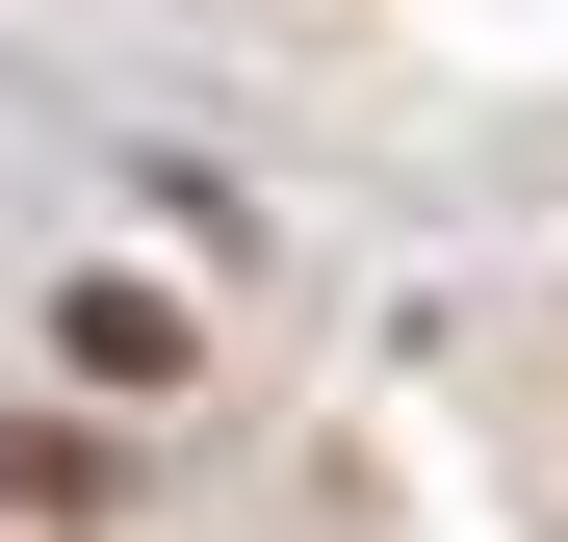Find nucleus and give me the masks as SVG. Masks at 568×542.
Wrapping results in <instances>:
<instances>
[{
    "label": "nucleus",
    "instance_id": "f257e3e1",
    "mask_svg": "<svg viewBox=\"0 0 568 542\" xmlns=\"http://www.w3.org/2000/svg\"><path fill=\"white\" fill-rule=\"evenodd\" d=\"M52 336H78V388H181V361H207V310H181V285H78Z\"/></svg>",
    "mask_w": 568,
    "mask_h": 542
}]
</instances>
